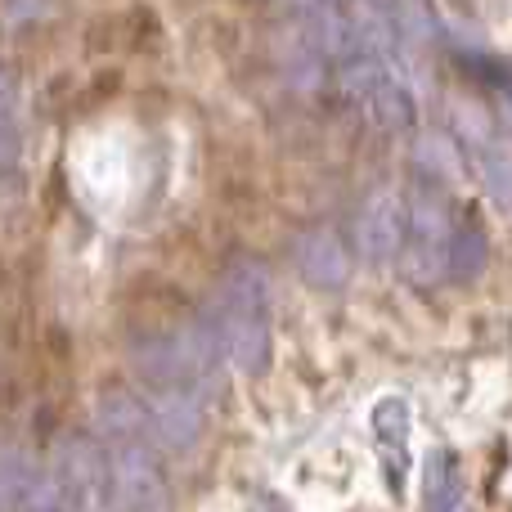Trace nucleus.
<instances>
[{
    "label": "nucleus",
    "mask_w": 512,
    "mask_h": 512,
    "mask_svg": "<svg viewBox=\"0 0 512 512\" xmlns=\"http://www.w3.org/2000/svg\"><path fill=\"white\" fill-rule=\"evenodd\" d=\"M99 450L108 463V486L122 512H171V486L162 477L158 445L149 436L140 396L131 391H108L95 409Z\"/></svg>",
    "instance_id": "obj_1"
},
{
    "label": "nucleus",
    "mask_w": 512,
    "mask_h": 512,
    "mask_svg": "<svg viewBox=\"0 0 512 512\" xmlns=\"http://www.w3.org/2000/svg\"><path fill=\"white\" fill-rule=\"evenodd\" d=\"M207 333L216 337V351L239 373H261L270 364V279L256 261H234L221 274L212 301L203 310Z\"/></svg>",
    "instance_id": "obj_2"
},
{
    "label": "nucleus",
    "mask_w": 512,
    "mask_h": 512,
    "mask_svg": "<svg viewBox=\"0 0 512 512\" xmlns=\"http://www.w3.org/2000/svg\"><path fill=\"white\" fill-rule=\"evenodd\" d=\"M337 90L346 104L378 131H414L418 122V95L409 81L405 63L378 59V54H355V59L333 68Z\"/></svg>",
    "instance_id": "obj_3"
},
{
    "label": "nucleus",
    "mask_w": 512,
    "mask_h": 512,
    "mask_svg": "<svg viewBox=\"0 0 512 512\" xmlns=\"http://www.w3.org/2000/svg\"><path fill=\"white\" fill-rule=\"evenodd\" d=\"M459 230V216L445 207V198L418 194L405 198V243H400L396 265L405 270L409 283H445L450 279V243Z\"/></svg>",
    "instance_id": "obj_4"
},
{
    "label": "nucleus",
    "mask_w": 512,
    "mask_h": 512,
    "mask_svg": "<svg viewBox=\"0 0 512 512\" xmlns=\"http://www.w3.org/2000/svg\"><path fill=\"white\" fill-rule=\"evenodd\" d=\"M54 486H59V508L63 512H122L108 486V463L95 436H63L59 454L50 468Z\"/></svg>",
    "instance_id": "obj_5"
},
{
    "label": "nucleus",
    "mask_w": 512,
    "mask_h": 512,
    "mask_svg": "<svg viewBox=\"0 0 512 512\" xmlns=\"http://www.w3.org/2000/svg\"><path fill=\"white\" fill-rule=\"evenodd\" d=\"M400 243H405V198L396 189L369 194L351 216V248L369 265H387L400 256Z\"/></svg>",
    "instance_id": "obj_6"
},
{
    "label": "nucleus",
    "mask_w": 512,
    "mask_h": 512,
    "mask_svg": "<svg viewBox=\"0 0 512 512\" xmlns=\"http://www.w3.org/2000/svg\"><path fill=\"white\" fill-rule=\"evenodd\" d=\"M373 441H378V459L387 472L391 495H405L409 477V405L400 396H387L373 405Z\"/></svg>",
    "instance_id": "obj_7"
},
{
    "label": "nucleus",
    "mask_w": 512,
    "mask_h": 512,
    "mask_svg": "<svg viewBox=\"0 0 512 512\" xmlns=\"http://www.w3.org/2000/svg\"><path fill=\"white\" fill-rule=\"evenodd\" d=\"M297 270L306 274V283H315V288H342L346 270H351L342 234H333V230L301 234V243H297Z\"/></svg>",
    "instance_id": "obj_8"
},
{
    "label": "nucleus",
    "mask_w": 512,
    "mask_h": 512,
    "mask_svg": "<svg viewBox=\"0 0 512 512\" xmlns=\"http://www.w3.org/2000/svg\"><path fill=\"white\" fill-rule=\"evenodd\" d=\"M423 512H468L463 472L450 450H427L423 459Z\"/></svg>",
    "instance_id": "obj_9"
},
{
    "label": "nucleus",
    "mask_w": 512,
    "mask_h": 512,
    "mask_svg": "<svg viewBox=\"0 0 512 512\" xmlns=\"http://www.w3.org/2000/svg\"><path fill=\"white\" fill-rule=\"evenodd\" d=\"M472 162L481 171V185L495 198L504 212H512V144H504L499 135L477 131L472 135Z\"/></svg>",
    "instance_id": "obj_10"
},
{
    "label": "nucleus",
    "mask_w": 512,
    "mask_h": 512,
    "mask_svg": "<svg viewBox=\"0 0 512 512\" xmlns=\"http://www.w3.org/2000/svg\"><path fill=\"white\" fill-rule=\"evenodd\" d=\"M23 153V99H18V77L0 68V171L14 167Z\"/></svg>",
    "instance_id": "obj_11"
},
{
    "label": "nucleus",
    "mask_w": 512,
    "mask_h": 512,
    "mask_svg": "<svg viewBox=\"0 0 512 512\" xmlns=\"http://www.w3.org/2000/svg\"><path fill=\"white\" fill-rule=\"evenodd\" d=\"M36 481V468L18 450H0V512H18Z\"/></svg>",
    "instance_id": "obj_12"
},
{
    "label": "nucleus",
    "mask_w": 512,
    "mask_h": 512,
    "mask_svg": "<svg viewBox=\"0 0 512 512\" xmlns=\"http://www.w3.org/2000/svg\"><path fill=\"white\" fill-rule=\"evenodd\" d=\"M481 265H486V239L472 221H459L450 243V279H472Z\"/></svg>",
    "instance_id": "obj_13"
}]
</instances>
